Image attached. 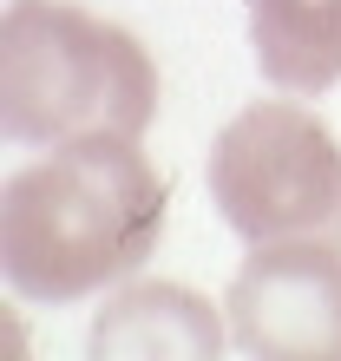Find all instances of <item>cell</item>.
Segmentation results:
<instances>
[{
	"instance_id": "cell-1",
	"label": "cell",
	"mask_w": 341,
	"mask_h": 361,
	"mask_svg": "<svg viewBox=\"0 0 341 361\" xmlns=\"http://www.w3.org/2000/svg\"><path fill=\"white\" fill-rule=\"evenodd\" d=\"M170 190L132 138L53 145L0 184V276L20 302H79L158 250Z\"/></svg>"
},
{
	"instance_id": "cell-2",
	"label": "cell",
	"mask_w": 341,
	"mask_h": 361,
	"mask_svg": "<svg viewBox=\"0 0 341 361\" xmlns=\"http://www.w3.org/2000/svg\"><path fill=\"white\" fill-rule=\"evenodd\" d=\"M158 118V66L125 27L73 0H13L0 20V132L13 145L138 138Z\"/></svg>"
},
{
	"instance_id": "cell-3",
	"label": "cell",
	"mask_w": 341,
	"mask_h": 361,
	"mask_svg": "<svg viewBox=\"0 0 341 361\" xmlns=\"http://www.w3.org/2000/svg\"><path fill=\"white\" fill-rule=\"evenodd\" d=\"M210 204L249 250L341 243V138L295 99H256L210 145Z\"/></svg>"
},
{
	"instance_id": "cell-4",
	"label": "cell",
	"mask_w": 341,
	"mask_h": 361,
	"mask_svg": "<svg viewBox=\"0 0 341 361\" xmlns=\"http://www.w3.org/2000/svg\"><path fill=\"white\" fill-rule=\"evenodd\" d=\"M230 342L263 361H341V243H263L223 295Z\"/></svg>"
},
{
	"instance_id": "cell-5",
	"label": "cell",
	"mask_w": 341,
	"mask_h": 361,
	"mask_svg": "<svg viewBox=\"0 0 341 361\" xmlns=\"http://www.w3.org/2000/svg\"><path fill=\"white\" fill-rule=\"evenodd\" d=\"M223 322L204 295L178 283H138L112 295L92 322V355L99 361H217Z\"/></svg>"
},
{
	"instance_id": "cell-6",
	"label": "cell",
	"mask_w": 341,
	"mask_h": 361,
	"mask_svg": "<svg viewBox=\"0 0 341 361\" xmlns=\"http://www.w3.org/2000/svg\"><path fill=\"white\" fill-rule=\"evenodd\" d=\"M249 39L275 92L315 99L341 79V0H249Z\"/></svg>"
}]
</instances>
